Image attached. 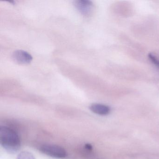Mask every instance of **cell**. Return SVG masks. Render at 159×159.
I'll return each mask as SVG.
<instances>
[{"label":"cell","instance_id":"obj_2","mask_svg":"<svg viewBox=\"0 0 159 159\" xmlns=\"http://www.w3.org/2000/svg\"><path fill=\"white\" fill-rule=\"evenodd\" d=\"M40 150L43 153L58 159L66 158V152L65 149L57 145L52 144H44L40 148Z\"/></svg>","mask_w":159,"mask_h":159},{"label":"cell","instance_id":"obj_4","mask_svg":"<svg viewBox=\"0 0 159 159\" xmlns=\"http://www.w3.org/2000/svg\"><path fill=\"white\" fill-rule=\"evenodd\" d=\"M12 57L16 63L22 65L30 64L33 59L30 54L23 50H16L14 52Z\"/></svg>","mask_w":159,"mask_h":159},{"label":"cell","instance_id":"obj_1","mask_svg":"<svg viewBox=\"0 0 159 159\" xmlns=\"http://www.w3.org/2000/svg\"><path fill=\"white\" fill-rule=\"evenodd\" d=\"M0 143L3 148L10 153L17 152L21 147V142L16 132L6 126L0 127Z\"/></svg>","mask_w":159,"mask_h":159},{"label":"cell","instance_id":"obj_8","mask_svg":"<svg viewBox=\"0 0 159 159\" xmlns=\"http://www.w3.org/2000/svg\"><path fill=\"white\" fill-rule=\"evenodd\" d=\"M85 147H86V148L89 150H91L92 149V146L90 144H86L85 145Z\"/></svg>","mask_w":159,"mask_h":159},{"label":"cell","instance_id":"obj_6","mask_svg":"<svg viewBox=\"0 0 159 159\" xmlns=\"http://www.w3.org/2000/svg\"><path fill=\"white\" fill-rule=\"evenodd\" d=\"M16 159H36L34 155L28 151H23L20 152Z\"/></svg>","mask_w":159,"mask_h":159},{"label":"cell","instance_id":"obj_7","mask_svg":"<svg viewBox=\"0 0 159 159\" xmlns=\"http://www.w3.org/2000/svg\"><path fill=\"white\" fill-rule=\"evenodd\" d=\"M148 57L150 61L153 63V65L159 69V59L152 53L149 54Z\"/></svg>","mask_w":159,"mask_h":159},{"label":"cell","instance_id":"obj_5","mask_svg":"<svg viewBox=\"0 0 159 159\" xmlns=\"http://www.w3.org/2000/svg\"><path fill=\"white\" fill-rule=\"evenodd\" d=\"M90 109L91 111L98 115H107L110 112L109 107L103 104H93L90 106Z\"/></svg>","mask_w":159,"mask_h":159},{"label":"cell","instance_id":"obj_3","mask_svg":"<svg viewBox=\"0 0 159 159\" xmlns=\"http://www.w3.org/2000/svg\"><path fill=\"white\" fill-rule=\"evenodd\" d=\"M74 6L82 15L89 17L92 15L94 10L93 4L88 0H78L74 2Z\"/></svg>","mask_w":159,"mask_h":159}]
</instances>
